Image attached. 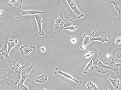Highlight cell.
Returning a JSON list of instances; mask_svg holds the SVG:
<instances>
[{"instance_id": "cell-1", "label": "cell", "mask_w": 121, "mask_h": 90, "mask_svg": "<svg viewBox=\"0 0 121 90\" xmlns=\"http://www.w3.org/2000/svg\"><path fill=\"white\" fill-rule=\"evenodd\" d=\"M22 60V57H20L8 64L9 68L7 70L6 74L0 77V79L5 80L7 85L9 86H16L18 85L20 82L22 71L25 69V67L27 66L31 60L29 59L25 65L21 66V62Z\"/></svg>"}, {"instance_id": "cell-2", "label": "cell", "mask_w": 121, "mask_h": 90, "mask_svg": "<svg viewBox=\"0 0 121 90\" xmlns=\"http://www.w3.org/2000/svg\"><path fill=\"white\" fill-rule=\"evenodd\" d=\"M10 14L16 18H20L24 15H31L40 13L48 14L47 12H40L35 10H22V9L14 6L10 10Z\"/></svg>"}, {"instance_id": "cell-3", "label": "cell", "mask_w": 121, "mask_h": 90, "mask_svg": "<svg viewBox=\"0 0 121 90\" xmlns=\"http://www.w3.org/2000/svg\"><path fill=\"white\" fill-rule=\"evenodd\" d=\"M53 21L54 26L53 34L56 35L60 32V30L63 27L66 20H65V18H64L63 14L61 12H60L59 17L56 19L55 20H53Z\"/></svg>"}, {"instance_id": "cell-4", "label": "cell", "mask_w": 121, "mask_h": 90, "mask_svg": "<svg viewBox=\"0 0 121 90\" xmlns=\"http://www.w3.org/2000/svg\"><path fill=\"white\" fill-rule=\"evenodd\" d=\"M111 60H108V62L105 63L106 65H107L109 69H111L114 71L117 74V76L121 79L119 72L121 71V69H118V66H121V63H116L114 62V59L111 56Z\"/></svg>"}, {"instance_id": "cell-5", "label": "cell", "mask_w": 121, "mask_h": 90, "mask_svg": "<svg viewBox=\"0 0 121 90\" xmlns=\"http://www.w3.org/2000/svg\"><path fill=\"white\" fill-rule=\"evenodd\" d=\"M10 36H7L6 38V40H5V43L4 45L3 46V47L0 49V52L1 53V55L4 56L5 57V60L7 62L8 64H10L13 60L11 58V57L9 56V53L8 51V46H7V41L8 40V38Z\"/></svg>"}, {"instance_id": "cell-6", "label": "cell", "mask_w": 121, "mask_h": 90, "mask_svg": "<svg viewBox=\"0 0 121 90\" xmlns=\"http://www.w3.org/2000/svg\"><path fill=\"white\" fill-rule=\"evenodd\" d=\"M66 0L69 6L72 9L73 12L77 16V17L78 19H80L81 18H82L85 17V14L84 13H82L79 10L77 5H76V4L73 0Z\"/></svg>"}, {"instance_id": "cell-7", "label": "cell", "mask_w": 121, "mask_h": 90, "mask_svg": "<svg viewBox=\"0 0 121 90\" xmlns=\"http://www.w3.org/2000/svg\"><path fill=\"white\" fill-rule=\"evenodd\" d=\"M34 66V65H32L31 66H30L29 68H28L27 69H26V70H23L22 72H21V80L20 81V82H19L18 84V86L19 87L21 85L23 84L25 81L26 80V79L28 78L29 76V73L30 72L31 70L32 69V68L33 67V66Z\"/></svg>"}, {"instance_id": "cell-8", "label": "cell", "mask_w": 121, "mask_h": 90, "mask_svg": "<svg viewBox=\"0 0 121 90\" xmlns=\"http://www.w3.org/2000/svg\"><path fill=\"white\" fill-rule=\"evenodd\" d=\"M55 73L56 74H60L61 75H62L63 76H64V77H65L67 78V79H70L71 80H73V81H74L76 82V84H77L78 86H80L81 84L82 83V81H78L77 80H76V79L73 78L72 76H71L70 74L65 73V72H62L60 69L58 67H56L55 68Z\"/></svg>"}, {"instance_id": "cell-9", "label": "cell", "mask_w": 121, "mask_h": 90, "mask_svg": "<svg viewBox=\"0 0 121 90\" xmlns=\"http://www.w3.org/2000/svg\"><path fill=\"white\" fill-rule=\"evenodd\" d=\"M19 50L22 55L24 56H28L30 55L31 51H36V46H29L28 45H24L22 46Z\"/></svg>"}, {"instance_id": "cell-10", "label": "cell", "mask_w": 121, "mask_h": 90, "mask_svg": "<svg viewBox=\"0 0 121 90\" xmlns=\"http://www.w3.org/2000/svg\"><path fill=\"white\" fill-rule=\"evenodd\" d=\"M110 3H112L114 5L115 11L118 12V21H120L121 20V1L117 0H111L109 2L105 4V5H107Z\"/></svg>"}, {"instance_id": "cell-11", "label": "cell", "mask_w": 121, "mask_h": 90, "mask_svg": "<svg viewBox=\"0 0 121 90\" xmlns=\"http://www.w3.org/2000/svg\"><path fill=\"white\" fill-rule=\"evenodd\" d=\"M34 16L36 20V23L37 24L38 33L40 36H43L45 35V32L43 30V28H42V23L44 21V20H43L42 17L38 14L34 15Z\"/></svg>"}, {"instance_id": "cell-12", "label": "cell", "mask_w": 121, "mask_h": 90, "mask_svg": "<svg viewBox=\"0 0 121 90\" xmlns=\"http://www.w3.org/2000/svg\"><path fill=\"white\" fill-rule=\"evenodd\" d=\"M90 40H91V41H100V42H101L102 43H103V44H104V45L106 47L107 49L108 50L109 53L111 54V53L109 51V50L108 49V48L107 47L106 44H105V42H109L110 43H111L112 45H114V44H113L112 42H111L110 41H109L108 39L107 38V36L103 35H102L101 36L97 37H91Z\"/></svg>"}, {"instance_id": "cell-13", "label": "cell", "mask_w": 121, "mask_h": 90, "mask_svg": "<svg viewBox=\"0 0 121 90\" xmlns=\"http://www.w3.org/2000/svg\"><path fill=\"white\" fill-rule=\"evenodd\" d=\"M109 68L108 66L105 64H103V63L99 60L98 63L97 64V66L96 68V71L97 72H99L103 75L106 74L107 73L109 72Z\"/></svg>"}, {"instance_id": "cell-14", "label": "cell", "mask_w": 121, "mask_h": 90, "mask_svg": "<svg viewBox=\"0 0 121 90\" xmlns=\"http://www.w3.org/2000/svg\"><path fill=\"white\" fill-rule=\"evenodd\" d=\"M96 29L94 30L92 33L91 34V35L89 36H87V34L86 33H84L83 36H82V37L84 39V42L83 43L82 45V46H80V49H82V50H85L86 49V46L89 44L90 42H91L90 40L91 36H92V35L94 34V33H95L96 31Z\"/></svg>"}, {"instance_id": "cell-15", "label": "cell", "mask_w": 121, "mask_h": 90, "mask_svg": "<svg viewBox=\"0 0 121 90\" xmlns=\"http://www.w3.org/2000/svg\"><path fill=\"white\" fill-rule=\"evenodd\" d=\"M94 56L92 58V59H93L92 64L93 65L97 66L98 61H99V58L102 56L101 52L97 49H95L94 50Z\"/></svg>"}, {"instance_id": "cell-16", "label": "cell", "mask_w": 121, "mask_h": 90, "mask_svg": "<svg viewBox=\"0 0 121 90\" xmlns=\"http://www.w3.org/2000/svg\"><path fill=\"white\" fill-rule=\"evenodd\" d=\"M22 2L23 0H10L7 5L9 6H14L19 9H21L22 8Z\"/></svg>"}, {"instance_id": "cell-17", "label": "cell", "mask_w": 121, "mask_h": 90, "mask_svg": "<svg viewBox=\"0 0 121 90\" xmlns=\"http://www.w3.org/2000/svg\"><path fill=\"white\" fill-rule=\"evenodd\" d=\"M112 57L113 59H118L121 58V47H117L115 48L112 52Z\"/></svg>"}, {"instance_id": "cell-18", "label": "cell", "mask_w": 121, "mask_h": 90, "mask_svg": "<svg viewBox=\"0 0 121 90\" xmlns=\"http://www.w3.org/2000/svg\"><path fill=\"white\" fill-rule=\"evenodd\" d=\"M48 79V77L45 74L41 75L34 79V81L39 84H43L45 83Z\"/></svg>"}, {"instance_id": "cell-19", "label": "cell", "mask_w": 121, "mask_h": 90, "mask_svg": "<svg viewBox=\"0 0 121 90\" xmlns=\"http://www.w3.org/2000/svg\"><path fill=\"white\" fill-rule=\"evenodd\" d=\"M18 40L17 39H16L15 41H13L12 39H10L9 40V41H7L8 51L9 53L10 52L11 49L18 44Z\"/></svg>"}, {"instance_id": "cell-20", "label": "cell", "mask_w": 121, "mask_h": 90, "mask_svg": "<svg viewBox=\"0 0 121 90\" xmlns=\"http://www.w3.org/2000/svg\"><path fill=\"white\" fill-rule=\"evenodd\" d=\"M73 25H75V22L74 21H73V19H71V18H68L67 20H66L65 23L64 24L63 27L60 29V32L61 31H62V29L66 28L67 27H69L70 26H73Z\"/></svg>"}, {"instance_id": "cell-21", "label": "cell", "mask_w": 121, "mask_h": 90, "mask_svg": "<svg viewBox=\"0 0 121 90\" xmlns=\"http://www.w3.org/2000/svg\"><path fill=\"white\" fill-rule=\"evenodd\" d=\"M93 59H92L91 61L88 63L85 69L83 70V72L84 73H86L88 72H91L93 71Z\"/></svg>"}, {"instance_id": "cell-22", "label": "cell", "mask_w": 121, "mask_h": 90, "mask_svg": "<svg viewBox=\"0 0 121 90\" xmlns=\"http://www.w3.org/2000/svg\"><path fill=\"white\" fill-rule=\"evenodd\" d=\"M97 84H93L91 82V80H89V81L86 84V87L88 90H99V89L97 87Z\"/></svg>"}, {"instance_id": "cell-23", "label": "cell", "mask_w": 121, "mask_h": 90, "mask_svg": "<svg viewBox=\"0 0 121 90\" xmlns=\"http://www.w3.org/2000/svg\"><path fill=\"white\" fill-rule=\"evenodd\" d=\"M108 79L110 81L112 84L113 85V86L114 87L115 90L118 89L119 88V86L120 85V81L119 80H117V79H115V80H112L110 77H108Z\"/></svg>"}, {"instance_id": "cell-24", "label": "cell", "mask_w": 121, "mask_h": 90, "mask_svg": "<svg viewBox=\"0 0 121 90\" xmlns=\"http://www.w3.org/2000/svg\"><path fill=\"white\" fill-rule=\"evenodd\" d=\"M78 29V27L77 26H76L75 25H73V26H70L69 27H67L66 28H64L62 29V30H69V31H70L71 32H72V31H76V30Z\"/></svg>"}, {"instance_id": "cell-25", "label": "cell", "mask_w": 121, "mask_h": 90, "mask_svg": "<svg viewBox=\"0 0 121 90\" xmlns=\"http://www.w3.org/2000/svg\"><path fill=\"white\" fill-rule=\"evenodd\" d=\"M94 52L93 51H92L91 50H90L88 53L85 54V56H84V57H83V59L84 60L85 58H89V57H90L91 56L92 54H94Z\"/></svg>"}, {"instance_id": "cell-26", "label": "cell", "mask_w": 121, "mask_h": 90, "mask_svg": "<svg viewBox=\"0 0 121 90\" xmlns=\"http://www.w3.org/2000/svg\"><path fill=\"white\" fill-rule=\"evenodd\" d=\"M18 89L20 90H29V89L23 84L21 85L19 87H18Z\"/></svg>"}, {"instance_id": "cell-27", "label": "cell", "mask_w": 121, "mask_h": 90, "mask_svg": "<svg viewBox=\"0 0 121 90\" xmlns=\"http://www.w3.org/2000/svg\"><path fill=\"white\" fill-rule=\"evenodd\" d=\"M120 43H121V38L120 37H118L115 40V44L116 45H118Z\"/></svg>"}, {"instance_id": "cell-28", "label": "cell", "mask_w": 121, "mask_h": 90, "mask_svg": "<svg viewBox=\"0 0 121 90\" xmlns=\"http://www.w3.org/2000/svg\"><path fill=\"white\" fill-rule=\"evenodd\" d=\"M0 17H4L5 16L6 13L4 11L0 10Z\"/></svg>"}, {"instance_id": "cell-29", "label": "cell", "mask_w": 121, "mask_h": 90, "mask_svg": "<svg viewBox=\"0 0 121 90\" xmlns=\"http://www.w3.org/2000/svg\"><path fill=\"white\" fill-rule=\"evenodd\" d=\"M40 51L43 52V53H45V52H46V48H45L44 47H41L40 49Z\"/></svg>"}, {"instance_id": "cell-30", "label": "cell", "mask_w": 121, "mask_h": 90, "mask_svg": "<svg viewBox=\"0 0 121 90\" xmlns=\"http://www.w3.org/2000/svg\"><path fill=\"white\" fill-rule=\"evenodd\" d=\"M71 42L73 43V44H76L77 42V40L76 38H73L71 39Z\"/></svg>"}, {"instance_id": "cell-31", "label": "cell", "mask_w": 121, "mask_h": 90, "mask_svg": "<svg viewBox=\"0 0 121 90\" xmlns=\"http://www.w3.org/2000/svg\"><path fill=\"white\" fill-rule=\"evenodd\" d=\"M106 54V56H107V58H110V57H111V56H112V55H111V54Z\"/></svg>"}, {"instance_id": "cell-32", "label": "cell", "mask_w": 121, "mask_h": 90, "mask_svg": "<svg viewBox=\"0 0 121 90\" xmlns=\"http://www.w3.org/2000/svg\"><path fill=\"white\" fill-rule=\"evenodd\" d=\"M47 90V89H45V88H43L42 87H41L40 88H38V89H37V90Z\"/></svg>"}, {"instance_id": "cell-33", "label": "cell", "mask_w": 121, "mask_h": 90, "mask_svg": "<svg viewBox=\"0 0 121 90\" xmlns=\"http://www.w3.org/2000/svg\"><path fill=\"white\" fill-rule=\"evenodd\" d=\"M118 0V1H121V0Z\"/></svg>"}]
</instances>
